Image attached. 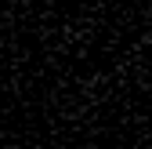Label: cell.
Wrapping results in <instances>:
<instances>
[{
  "instance_id": "6da1fadb",
  "label": "cell",
  "mask_w": 152,
  "mask_h": 149,
  "mask_svg": "<svg viewBox=\"0 0 152 149\" xmlns=\"http://www.w3.org/2000/svg\"><path fill=\"white\" fill-rule=\"evenodd\" d=\"M145 22L152 26V0H148V7H145Z\"/></svg>"
}]
</instances>
